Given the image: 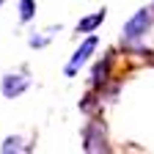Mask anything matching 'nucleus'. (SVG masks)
Here are the masks:
<instances>
[{
	"label": "nucleus",
	"mask_w": 154,
	"mask_h": 154,
	"mask_svg": "<svg viewBox=\"0 0 154 154\" xmlns=\"http://www.w3.org/2000/svg\"><path fill=\"white\" fill-rule=\"evenodd\" d=\"M110 66H113V55H105V63H96L91 83H94V85H102V83L107 80V74H110Z\"/></svg>",
	"instance_id": "423d86ee"
},
{
	"label": "nucleus",
	"mask_w": 154,
	"mask_h": 154,
	"mask_svg": "<svg viewBox=\"0 0 154 154\" xmlns=\"http://www.w3.org/2000/svg\"><path fill=\"white\" fill-rule=\"evenodd\" d=\"M3 3H6V0H0V6H3Z\"/></svg>",
	"instance_id": "1a4fd4ad"
},
{
	"label": "nucleus",
	"mask_w": 154,
	"mask_h": 154,
	"mask_svg": "<svg viewBox=\"0 0 154 154\" xmlns=\"http://www.w3.org/2000/svg\"><path fill=\"white\" fill-rule=\"evenodd\" d=\"M96 44H99V38H96V36H88L85 42L77 47V52L72 55V61L66 63V74H69V77H72V74H74V72H77V69H80V66L88 61V58H91V52L96 50Z\"/></svg>",
	"instance_id": "20e7f679"
},
{
	"label": "nucleus",
	"mask_w": 154,
	"mask_h": 154,
	"mask_svg": "<svg viewBox=\"0 0 154 154\" xmlns=\"http://www.w3.org/2000/svg\"><path fill=\"white\" fill-rule=\"evenodd\" d=\"M83 149L88 154H96V151H107V140H105V129L99 121H91L83 132Z\"/></svg>",
	"instance_id": "f03ea898"
},
{
	"label": "nucleus",
	"mask_w": 154,
	"mask_h": 154,
	"mask_svg": "<svg viewBox=\"0 0 154 154\" xmlns=\"http://www.w3.org/2000/svg\"><path fill=\"white\" fill-rule=\"evenodd\" d=\"M30 85V77L22 74V72H17V74H6L3 77V83H0V88H3V96L6 99H17L19 94H25Z\"/></svg>",
	"instance_id": "7ed1b4c3"
},
{
	"label": "nucleus",
	"mask_w": 154,
	"mask_h": 154,
	"mask_svg": "<svg viewBox=\"0 0 154 154\" xmlns=\"http://www.w3.org/2000/svg\"><path fill=\"white\" fill-rule=\"evenodd\" d=\"M0 149L8 154V151H28L30 146H22V138H6V143L0 146Z\"/></svg>",
	"instance_id": "6e6552de"
},
{
	"label": "nucleus",
	"mask_w": 154,
	"mask_h": 154,
	"mask_svg": "<svg viewBox=\"0 0 154 154\" xmlns=\"http://www.w3.org/2000/svg\"><path fill=\"white\" fill-rule=\"evenodd\" d=\"M151 11H154V8H140L132 19H127V22H124V30H121V42H124V44H132V42H138V38L146 36V30H149V25H151Z\"/></svg>",
	"instance_id": "f257e3e1"
},
{
	"label": "nucleus",
	"mask_w": 154,
	"mask_h": 154,
	"mask_svg": "<svg viewBox=\"0 0 154 154\" xmlns=\"http://www.w3.org/2000/svg\"><path fill=\"white\" fill-rule=\"evenodd\" d=\"M33 14H36V3L33 0H19V19H22V22H30Z\"/></svg>",
	"instance_id": "0eeeda50"
},
{
	"label": "nucleus",
	"mask_w": 154,
	"mask_h": 154,
	"mask_svg": "<svg viewBox=\"0 0 154 154\" xmlns=\"http://www.w3.org/2000/svg\"><path fill=\"white\" fill-rule=\"evenodd\" d=\"M105 8L102 11H96V14H91V17H83L80 22H77V33H94L96 28H99L102 22H105Z\"/></svg>",
	"instance_id": "39448f33"
}]
</instances>
